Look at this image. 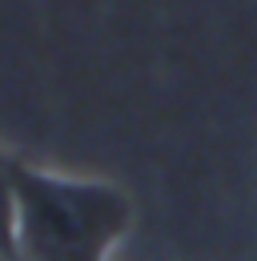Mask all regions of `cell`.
I'll return each mask as SVG.
<instances>
[{
  "label": "cell",
  "mask_w": 257,
  "mask_h": 261,
  "mask_svg": "<svg viewBox=\"0 0 257 261\" xmlns=\"http://www.w3.org/2000/svg\"><path fill=\"white\" fill-rule=\"evenodd\" d=\"M12 261H113L137 221L128 189L12 157Z\"/></svg>",
  "instance_id": "obj_1"
},
{
  "label": "cell",
  "mask_w": 257,
  "mask_h": 261,
  "mask_svg": "<svg viewBox=\"0 0 257 261\" xmlns=\"http://www.w3.org/2000/svg\"><path fill=\"white\" fill-rule=\"evenodd\" d=\"M0 261H8V257H0Z\"/></svg>",
  "instance_id": "obj_3"
},
{
  "label": "cell",
  "mask_w": 257,
  "mask_h": 261,
  "mask_svg": "<svg viewBox=\"0 0 257 261\" xmlns=\"http://www.w3.org/2000/svg\"><path fill=\"white\" fill-rule=\"evenodd\" d=\"M12 213H16V197H12V153L0 149V257L12 261Z\"/></svg>",
  "instance_id": "obj_2"
}]
</instances>
